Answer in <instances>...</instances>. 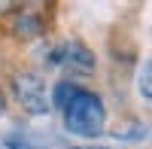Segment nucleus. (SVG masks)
<instances>
[{
  "label": "nucleus",
  "mask_w": 152,
  "mask_h": 149,
  "mask_svg": "<svg viewBox=\"0 0 152 149\" xmlns=\"http://www.w3.org/2000/svg\"><path fill=\"white\" fill-rule=\"evenodd\" d=\"M12 97H15L18 107L24 113H31V116H43V113H49V107H52L46 82L37 76V73H28V70H21V73L12 76Z\"/></svg>",
  "instance_id": "obj_2"
},
{
  "label": "nucleus",
  "mask_w": 152,
  "mask_h": 149,
  "mask_svg": "<svg viewBox=\"0 0 152 149\" xmlns=\"http://www.w3.org/2000/svg\"><path fill=\"white\" fill-rule=\"evenodd\" d=\"M12 28H15V34L21 37V40H31V37H37L43 31V24L37 15H18L15 21H12Z\"/></svg>",
  "instance_id": "obj_5"
},
{
  "label": "nucleus",
  "mask_w": 152,
  "mask_h": 149,
  "mask_svg": "<svg viewBox=\"0 0 152 149\" xmlns=\"http://www.w3.org/2000/svg\"><path fill=\"white\" fill-rule=\"evenodd\" d=\"M104 122H107V110L94 91L79 88V94L64 107V128L76 137H97L104 131Z\"/></svg>",
  "instance_id": "obj_1"
},
{
  "label": "nucleus",
  "mask_w": 152,
  "mask_h": 149,
  "mask_svg": "<svg viewBox=\"0 0 152 149\" xmlns=\"http://www.w3.org/2000/svg\"><path fill=\"white\" fill-rule=\"evenodd\" d=\"M49 61H52V64L67 67L70 73H79V76H91L94 67H97L94 52H91L85 43H79V40H70V43L55 46V49H52V55H49Z\"/></svg>",
  "instance_id": "obj_3"
},
{
  "label": "nucleus",
  "mask_w": 152,
  "mask_h": 149,
  "mask_svg": "<svg viewBox=\"0 0 152 149\" xmlns=\"http://www.w3.org/2000/svg\"><path fill=\"white\" fill-rule=\"evenodd\" d=\"M137 85H140V94L146 97V101H152V61L140 70V79H137Z\"/></svg>",
  "instance_id": "obj_6"
},
{
  "label": "nucleus",
  "mask_w": 152,
  "mask_h": 149,
  "mask_svg": "<svg viewBox=\"0 0 152 149\" xmlns=\"http://www.w3.org/2000/svg\"><path fill=\"white\" fill-rule=\"evenodd\" d=\"M3 107H6V101H3V94H0V113H3Z\"/></svg>",
  "instance_id": "obj_7"
},
{
  "label": "nucleus",
  "mask_w": 152,
  "mask_h": 149,
  "mask_svg": "<svg viewBox=\"0 0 152 149\" xmlns=\"http://www.w3.org/2000/svg\"><path fill=\"white\" fill-rule=\"evenodd\" d=\"M76 94H79V85H73V82H67V79H64V82H58L55 88H52V107H58L61 113H64V107L73 101Z\"/></svg>",
  "instance_id": "obj_4"
}]
</instances>
